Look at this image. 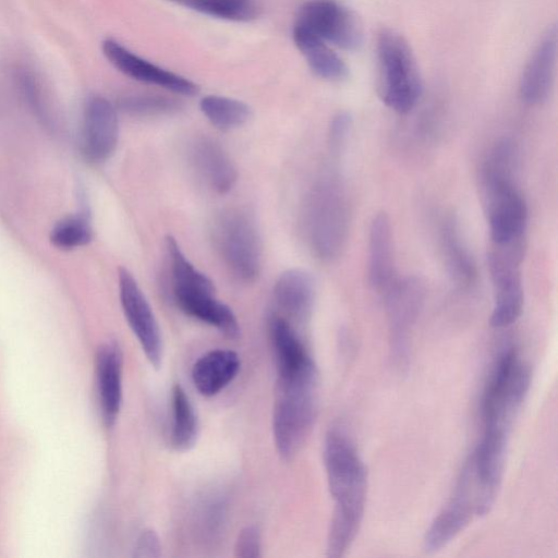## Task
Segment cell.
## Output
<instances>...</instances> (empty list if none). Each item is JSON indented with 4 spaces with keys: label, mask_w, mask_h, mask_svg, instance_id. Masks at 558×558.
Here are the masks:
<instances>
[{
    "label": "cell",
    "mask_w": 558,
    "mask_h": 558,
    "mask_svg": "<svg viewBox=\"0 0 558 558\" xmlns=\"http://www.w3.org/2000/svg\"><path fill=\"white\" fill-rule=\"evenodd\" d=\"M324 464L335 508L327 538V556L342 557L354 542L365 510L367 472L348 435L339 428L327 432Z\"/></svg>",
    "instance_id": "1"
},
{
    "label": "cell",
    "mask_w": 558,
    "mask_h": 558,
    "mask_svg": "<svg viewBox=\"0 0 558 558\" xmlns=\"http://www.w3.org/2000/svg\"><path fill=\"white\" fill-rule=\"evenodd\" d=\"M305 233L311 248L324 260L336 258L348 234L349 209L341 177L329 170L312 186L304 206Z\"/></svg>",
    "instance_id": "2"
},
{
    "label": "cell",
    "mask_w": 558,
    "mask_h": 558,
    "mask_svg": "<svg viewBox=\"0 0 558 558\" xmlns=\"http://www.w3.org/2000/svg\"><path fill=\"white\" fill-rule=\"evenodd\" d=\"M377 86L383 102L398 113L411 111L422 94V80L411 47L402 35L383 28L376 39Z\"/></svg>",
    "instance_id": "3"
},
{
    "label": "cell",
    "mask_w": 558,
    "mask_h": 558,
    "mask_svg": "<svg viewBox=\"0 0 558 558\" xmlns=\"http://www.w3.org/2000/svg\"><path fill=\"white\" fill-rule=\"evenodd\" d=\"M514 169L484 163L480 172L483 206L492 243L502 245L525 239L527 207L513 182Z\"/></svg>",
    "instance_id": "4"
},
{
    "label": "cell",
    "mask_w": 558,
    "mask_h": 558,
    "mask_svg": "<svg viewBox=\"0 0 558 558\" xmlns=\"http://www.w3.org/2000/svg\"><path fill=\"white\" fill-rule=\"evenodd\" d=\"M531 384L529 365L513 348L499 356L483 397L484 433L510 437Z\"/></svg>",
    "instance_id": "5"
},
{
    "label": "cell",
    "mask_w": 558,
    "mask_h": 558,
    "mask_svg": "<svg viewBox=\"0 0 558 558\" xmlns=\"http://www.w3.org/2000/svg\"><path fill=\"white\" fill-rule=\"evenodd\" d=\"M215 245L230 271L240 280L254 281L262 267V239L254 215L245 208H229L217 216Z\"/></svg>",
    "instance_id": "6"
},
{
    "label": "cell",
    "mask_w": 558,
    "mask_h": 558,
    "mask_svg": "<svg viewBox=\"0 0 558 558\" xmlns=\"http://www.w3.org/2000/svg\"><path fill=\"white\" fill-rule=\"evenodd\" d=\"M318 381L277 383L272 434L278 452L289 459L306 441L317 414Z\"/></svg>",
    "instance_id": "7"
},
{
    "label": "cell",
    "mask_w": 558,
    "mask_h": 558,
    "mask_svg": "<svg viewBox=\"0 0 558 558\" xmlns=\"http://www.w3.org/2000/svg\"><path fill=\"white\" fill-rule=\"evenodd\" d=\"M524 240L493 244L488 253L487 264L494 290L490 325L495 328L508 327L521 316L524 303L521 277Z\"/></svg>",
    "instance_id": "8"
},
{
    "label": "cell",
    "mask_w": 558,
    "mask_h": 558,
    "mask_svg": "<svg viewBox=\"0 0 558 558\" xmlns=\"http://www.w3.org/2000/svg\"><path fill=\"white\" fill-rule=\"evenodd\" d=\"M295 24L344 50H355L363 41V29L357 16L333 0L305 2L299 10Z\"/></svg>",
    "instance_id": "9"
},
{
    "label": "cell",
    "mask_w": 558,
    "mask_h": 558,
    "mask_svg": "<svg viewBox=\"0 0 558 558\" xmlns=\"http://www.w3.org/2000/svg\"><path fill=\"white\" fill-rule=\"evenodd\" d=\"M477 486L472 459L466 461L447 505L426 531V551H438L447 546L477 515Z\"/></svg>",
    "instance_id": "10"
},
{
    "label": "cell",
    "mask_w": 558,
    "mask_h": 558,
    "mask_svg": "<svg viewBox=\"0 0 558 558\" xmlns=\"http://www.w3.org/2000/svg\"><path fill=\"white\" fill-rule=\"evenodd\" d=\"M119 294L125 319L154 367L162 362V338L155 314L133 275L119 268Z\"/></svg>",
    "instance_id": "11"
},
{
    "label": "cell",
    "mask_w": 558,
    "mask_h": 558,
    "mask_svg": "<svg viewBox=\"0 0 558 558\" xmlns=\"http://www.w3.org/2000/svg\"><path fill=\"white\" fill-rule=\"evenodd\" d=\"M119 141V120L114 106L101 96L85 104L81 147L92 162H102L114 153Z\"/></svg>",
    "instance_id": "12"
},
{
    "label": "cell",
    "mask_w": 558,
    "mask_h": 558,
    "mask_svg": "<svg viewBox=\"0 0 558 558\" xmlns=\"http://www.w3.org/2000/svg\"><path fill=\"white\" fill-rule=\"evenodd\" d=\"M101 48L107 60L133 80L156 85L179 95L193 96L198 93V86L194 82L138 57L116 39H105Z\"/></svg>",
    "instance_id": "13"
},
{
    "label": "cell",
    "mask_w": 558,
    "mask_h": 558,
    "mask_svg": "<svg viewBox=\"0 0 558 558\" xmlns=\"http://www.w3.org/2000/svg\"><path fill=\"white\" fill-rule=\"evenodd\" d=\"M270 336L278 367V381L318 380L312 356L286 317L272 316Z\"/></svg>",
    "instance_id": "14"
},
{
    "label": "cell",
    "mask_w": 558,
    "mask_h": 558,
    "mask_svg": "<svg viewBox=\"0 0 558 558\" xmlns=\"http://www.w3.org/2000/svg\"><path fill=\"white\" fill-rule=\"evenodd\" d=\"M557 27L553 25L531 53L520 77L519 92L530 105L544 102L551 90L557 62Z\"/></svg>",
    "instance_id": "15"
},
{
    "label": "cell",
    "mask_w": 558,
    "mask_h": 558,
    "mask_svg": "<svg viewBox=\"0 0 558 558\" xmlns=\"http://www.w3.org/2000/svg\"><path fill=\"white\" fill-rule=\"evenodd\" d=\"M95 368L102 418L107 426H112L122 404L123 355L116 341H108L98 348Z\"/></svg>",
    "instance_id": "16"
},
{
    "label": "cell",
    "mask_w": 558,
    "mask_h": 558,
    "mask_svg": "<svg viewBox=\"0 0 558 558\" xmlns=\"http://www.w3.org/2000/svg\"><path fill=\"white\" fill-rule=\"evenodd\" d=\"M191 159L201 178L218 194L230 192L238 172L228 153L216 140L199 137L191 146Z\"/></svg>",
    "instance_id": "17"
},
{
    "label": "cell",
    "mask_w": 558,
    "mask_h": 558,
    "mask_svg": "<svg viewBox=\"0 0 558 558\" xmlns=\"http://www.w3.org/2000/svg\"><path fill=\"white\" fill-rule=\"evenodd\" d=\"M393 239L386 213L374 216L368 234V280L374 290L386 293L395 276Z\"/></svg>",
    "instance_id": "18"
},
{
    "label": "cell",
    "mask_w": 558,
    "mask_h": 558,
    "mask_svg": "<svg viewBox=\"0 0 558 558\" xmlns=\"http://www.w3.org/2000/svg\"><path fill=\"white\" fill-rule=\"evenodd\" d=\"M278 307L290 318L305 322L315 300V281L310 272L291 268L282 272L274 287Z\"/></svg>",
    "instance_id": "19"
},
{
    "label": "cell",
    "mask_w": 558,
    "mask_h": 558,
    "mask_svg": "<svg viewBox=\"0 0 558 558\" xmlns=\"http://www.w3.org/2000/svg\"><path fill=\"white\" fill-rule=\"evenodd\" d=\"M241 360L236 352L216 349L203 354L192 367V380L197 391L213 397L223 390L238 375Z\"/></svg>",
    "instance_id": "20"
},
{
    "label": "cell",
    "mask_w": 558,
    "mask_h": 558,
    "mask_svg": "<svg viewBox=\"0 0 558 558\" xmlns=\"http://www.w3.org/2000/svg\"><path fill=\"white\" fill-rule=\"evenodd\" d=\"M177 305L186 315L215 327L226 337L236 339L241 329L233 311L210 293L173 295Z\"/></svg>",
    "instance_id": "21"
},
{
    "label": "cell",
    "mask_w": 558,
    "mask_h": 558,
    "mask_svg": "<svg viewBox=\"0 0 558 558\" xmlns=\"http://www.w3.org/2000/svg\"><path fill=\"white\" fill-rule=\"evenodd\" d=\"M293 40L317 76L330 82L347 77V64L329 44L296 24L293 27Z\"/></svg>",
    "instance_id": "22"
},
{
    "label": "cell",
    "mask_w": 558,
    "mask_h": 558,
    "mask_svg": "<svg viewBox=\"0 0 558 558\" xmlns=\"http://www.w3.org/2000/svg\"><path fill=\"white\" fill-rule=\"evenodd\" d=\"M166 248L170 262L173 295L190 293L216 294L214 282L186 258L178 241L172 235L166 238Z\"/></svg>",
    "instance_id": "23"
},
{
    "label": "cell",
    "mask_w": 558,
    "mask_h": 558,
    "mask_svg": "<svg viewBox=\"0 0 558 558\" xmlns=\"http://www.w3.org/2000/svg\"><path fill=\"white\" fill-rule=\"evenodd\" d=\"M199 424L194 407L182 386L172 388L171 445L178 451L190 450L197 441Z\"/></svg>",
    "instance_id": "24"
},
{
    "label": "cell",
    "mask_w": 558,
    "mask_h": 558,
    "mask_svg": "<svg viewBox=\"0 0 558 558\" xmlns=\"http://www.w3.org/2000/svg\"><path fill=\"white\" fill-rule=\"evenodd\" d=\"M441 242L446 264L453 280L460 286L472 283L476 275L475 265L461 239L454 219L449 218L444 222Z\"/></svg>",
    "instance_id": "25"
},
{
    "label": "cell",
    "mask_w": 558,
    "mask_h": 558,
    "mask_svg": "<svg viewBox=\"0 0 558 558\" xmlns=\"http://www.w3.org/2000/svg\"><path fill=\"white\" fill-rule=\"evenodd\" d=\"M199 108L210 123L220 130L236 129L251 117V109L245 102L225 96H205L201 99Z\"/></svg>",
    "instance_id": "26"
},
{
    "label": "cell",
    "mask_w": 558,
    "mask_h": 558,
    "mask_svg": "<svg viewBox=\"0 0 558 558\" xmlns=\"http://www.w3.org/2000/svg\"><path fill=\"white\" fill-rule=\"evenodd\" d=\"M94 238L89 211L82 208L78 213L59 220L50 231V242L59 250L70 251L85 246Z\"/></svg>",
    "instance_id": "27"
},
{
    "label": "cell",
    "mask_w": 558,
    "mask_h": 558,
    "mask_svg": "<svg viewBox=\"0 0 558 558\" xmlns=\"http://www.w3.org/2000/svg\"><path fill=\"white\" fill-rule=\"evenodd\" d=\"M199 13L228 20L250 21L257 14L255 0H170Z\"/></svg>",
    "instance_id": "28"
},
{
    "label": "cell",
    "mask_w": 558,
    "mask_h": 558,
    "mask_svg": "<svg viewBox=\"0 0 558 558\" xmlns=\"http://www.w3.org/2000/svg\"><path fill=\"white\" fill-rule=\"evenodd\" d=\"M119 107L129 114L147 117L175 112L180 102L166 96L136 94L121 98Z\"/></svg>",
    "instance_id": "29"
},
{
    "label": "cell",
    "mask_w": 558,
    "mask_h": 558,
    "mask_svg": "<svg viewBox=\"0 0 558 558\" xmlns=\"http://www.w3.org/2000/svg\"><path fill=\"white\" fill-rule=\"evenodd\" d=\"M234 555L239 558H257L262 556L260 533L256 526H246L238 535Z\"/></svg>",
    "instance_id": "30"
},
{
    "label": "cell",
    "mask_w": 558,
    "mask_h": 558,
    "mask_svg": "<svg viewBox=\"0 0 558 558\" xmlns=\"http://www.w3.org/2000/svg\"><path fill=\"white\" fill-rule=\"evenodd\" d=\"M161 554L158 535L153 530H144L137 538L134 556L140 558H155Z\"/></svg>",
    "instance_id": "31"
},
{
    "label": "cell",
    "mask_w": 558,
    "mask_h": 558,
    "mask_svg": "<svg viewBox=\"0 0 558 558\" xmlns=\"http://www.w3.org/2000/svg\"><path fill=\"white\" fill-rule=\"evenodd\" d=\"M351 126L350 116L347 113L337 114L330 125V145L333 149H339L344 143Z\"/></svg>",
    "instance_id": "32"
}]
</instances>
